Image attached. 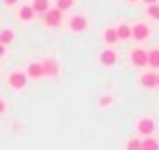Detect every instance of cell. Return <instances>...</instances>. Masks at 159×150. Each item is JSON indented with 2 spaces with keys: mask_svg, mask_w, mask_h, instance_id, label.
Masks as SVG:
<instances>
[{
  "mask_svg": "<svg viewBox=\"0 0 159 150\" xmlns=\"http://www.w3.org/2000/svg\"><path fill=\"white\" fill-rule=\"evenodd\" d=\"M28 83V77H26V73L23 71H13L10 77H8V85L13 88V90H23Z\"/></svg>",
  "mask_w": 159,
  "mask_h": 150,
  "instance_id": "6da1fadb",
  "label": "cell"
},
{
  "mask_svg": "<svg viewBox=\"0 0 159 150\" xmlns=\"http://www.w3.org/2000/svg\"><path fill=\"white\" fill-rule=\"evenodd\" d=\"M62 13L64 12H60L58 8H49L45 13H43V23L47 25V26H58L60 23H62Z\"/></svg>",
  "mask_w": 159,
  "mask_h": 150,
  "instance_id": "7a4b0ae2",
  "label": "cell"
},
{
  "mask_svg": "<svg viewBox=\"0 0 159 150\" xmlns=\"http://www.w3.org/2000/svg\"><path fill=\"white\" fill-rule=\"evenodd\" d=\"M137 131L140 133V135H152L153 131H155V122H153V118H148V116H144V118H140L139 122H137Z\"/></svg>",
  "mask_w": 159,
  "mask_h": 150,
  "instance_id": "3957f363",
  "label": "cell"
},
{
  "mask_svg": "<svg viewBox=\"0 0 159 150\" xmlns=\"http://www.w3.org/2000/svg\"><path fill=\"white\" fill-rule=\"evenodd\" d=\"M148 36H150V28H148V25H144V23H137V25L131 26V38H135L137 41H144Z\"/></svg>",
  "mask_w": 159,
  "mask_h": 150,
  "instance_id": "277c9868",
  "label": "cell"
},
{
  "mask_svg": "<svg viewBox=\"0 0 159 150\" xmlns=\"http://www.w3.org/2000/svg\"><path fill=\"white\" fill-rule=\"evenodd\" d=\"M131 64L137 68L148 66V53L144 49H133L131 51Z\"/></svg>",
  "mask_w": 159,
  "mask_h": 150,
  "instance_id": "5b68a950",
  "label": "cell"
},
{
  "mask_svg": "<svg viewBox=\"0 0 159 150\" xmlns=\"http://www.w3.org/2000/svg\"><path fill=\"white\" fill-rule=\"evenodd\" d=\"M69 28L73 30V32H84L86 28H88V19L84 17V15H75V17H71V21H69Z\"/></svg>",
  "mask_w": 159,
  "mask_h": 150,
  "instance_id": "8992f818",
  "label": "cell"
},
{
  "mask_svg": "<svg viewBox=\"0 0 159 150\" xmlns=\"http://www.w3.org/2000/svg\"><path fill=\"white\" fill-rule=\"evenodd\" d=\"M41 68H43V75H47V77H56L58 75V64L52 58H45L41 62Z\"/></svg>",
  "mask_w": 159,
  "mask_h": 150,
  "instance_id": "52a82bcc",
  "label": "cell"
},
{
  "mask_svg": "<svg viewBox=\"0 0 159 150\" xmlns=\"http://www.w3.org/2000/svg\"><path fill=\"white\" fill-rule=\"evenodd\" d=\"M140 85L144 88H155L157 87V75L152 73V71H146L140 75Z\"/></svg>",
  "mask_w": 159,
  "mask_h": 150,
  "instance_id": "ba28073f",
  "label": "cell"
},
{
  "mask_svg": "<svg viewBox=\"0 0 159 150\" xmlns=\"http://www.w3.org/2000/svg\"><path fill=\"white\" fill-rule=\"evenodd\" d=\"M26 77H30V79H39V77H43V68H41L39 62L28 64V68H26Z\"/></svg>",
  "mask_w": 159,
  "mask_h": 150,
  "instance_id": "9c48e42d",
  "label": "cell"
},
{
  "mask_svg": "<svg viewBox=\"0 0 159 150\" xmlns=\"http://www.w3.org/2000/svg\"><path fill=\"white\" fill-rule=\"evenodd\" d=\"M99 62L103 66H114L116 64V53L112 49H105L101 54H99Z\"/></svg>",
  "mask_w": 159,
  "mask_h": 150,
  "instance_id": "30bf717a",
  "label": "cell"
},
{
  "mask_svg": "<svg viewBox=\"0 0 159 150\" xmlns=\"http://www.w3.org/2000/svg\"><path fill=\"white\" fill-rule=\"evenodd\" d=\"M140 150H159V141L148 135L144 141H140Z\"/></svg>",
  "mask_w": 159,
  "mask_h": 150,
  "instance_id": "8fae6325",
  "label": "cell"
},
{
  "mask_svg": "<svg viewBox=\"0 0 159 150\" xmlns=\"http://www.w3.org/2000/svg\"><path fill=\"white\" fill-rule=\"evenodd\" d=\"M116 34H118V40H129L131 38V26L125 25V23H122V25H118Z\"/></svg>",
  "mask_w": 159,
  "mask_h": 150,
  "instance_id": "7c38bea8",
  "label": "cell"
},
{
  "mask_svg": "<svg viewBox=\"0 0 159 150\" xmlns=\"http://www.w3.org/2000/svg\"><path fill=\"white\" fill-rule=\"evenodd\" d=\"M32 10L36 13H45L49 10V0H34V2H32Z\"/></svg>",
  "mask_w": 159,
  "mask_h": 150,
  "instance_id": "4fadbf2b",
  "label": "cell"
},
{
  "mask_svg": "<svg viewBox=\"0 0 159 150\" xmlns=\"http://www.w3.org/2000/svg\"><path fill=\"white\" fill-rule=\"evenodd\" d=\"M34 15H36V12L32 10V6H23V8L19 10V17H21L23 21H32Z\"/></svg>",
  "mask_w": 159,
  "mask_h": 150,
  "instance_id": "5bb4252c",
  "label": "cell"
},
{
  "mask_svg": "<svg viewBox=\"0 0 159 150\" xmlns=\"http://www.w3.org/2000/svg\"><path fill=\"white\" fill-rule=\"evenodd\" d=\"M13 38H15V36H13V30H10V28H4L2 32H0V43H2L4 47L10 45V43L13 41Z\"/></svg>",
  "mask_w": 159,
  "mask_h": 150,
  "instance_id": "9a60e30c",
  "label": "cell"
},
{
  "mask_svg": "<svg viewBox=\"0 0 159 150\" xmlns=\"http://www.w3.org/2000/svg\"><path fill=\"white\" fill-rule=\"evenodd\" d=\"M103 40H105L109 45L116 43V41H118V34H116V28H107V30L103 32Z\"/></svg>",
  "mask_w": 159,
  "mask_h": 150,
  "instance_id": "2e32d148",
  "label": "cell"
},
{
  "mask_svg": "<svg viewBox=\"0 0 159 150\" xmlns=\"http://www.w3.org/2000/svg\"><path fill=\"white\" fill-rule=\"evenodd\" d=\"M148 66L159 68V49H152V51L148 53Z\"/></svg>",
  "mask_w": 159,
  "mask_h": 150,
  "instance_id": "e0dca14e",
  "label": "cell"
},
{
  "mask_svg": "<svg viewBox=\"0 0 159 150\" xmlns=\"http://www.w3.org/2000/svg\"><path fill=\"white\" fill-rule=\"evenodd\" d=\"M146 15L152 17V19H155V21H159V6L157 4H150L146 8Z\"/></svg>",
  "mask_w": 159,
  "mask_h": 150,
  "instance_id": "ac0fdd59",
  "label": "cell"
},
{
  "mask_svg": "<svg viewBox=\"0 0 159 150\" xmlns=\"http://www.w3.org/2000/svg\"><path fill=\"white\" fill-rule=\"evenodd\" d=\"M73 2H75V0H56V8L60 12H66V10H69L73 6Z\"/></svg>",
  "mask_w": 159,
  "mask_h": 150,
  "instance_id": "d6986e66",
  "label": "cell"
},
{
  "mask_svg": "<svg viewBox=\"0 0 159 150\" xmlns=\"http://www.w3.org/2000/svg\"><path fill=\"white\" fill-rule=\"evenodd\" d=\"M125 150H140V139H137V137L135 139H129Z\"/></svg>",
  "mask_w": 159,
  "mask_h": 150,
  "instance_id": "ffe728a7",
  "label": "cell"
},
{
  "mask_svg": "<svg viewBox=\"0 0 159 150\" xmlns=\"http://www.w3.org/2000/svg\"><path fill=\"white\" fill-rule=\"evenodd\" d=\"M111 103H112V98H111V96H103V98L99 100V105H101V107H109Z\"/></svg>",
  "mask_w": 159,
  "mask_h": 150,
  "instance_id": "44dd1931",
  "label": "cell"
},
{
  "mask_svg": "<svg viewBox=\"0 0 159 150\" xmlns=\"http://www.w3.org/2000/svg\"><path fill=\"white\" fill-rule=\"evenodd\" d=\"M6 111V103H4V100H0V115H2Z\"/></svg>",
  "mask_w": 159,
  "mask_h": 150,
  "instance_id": "7402d4cb",
  "label": "cell"
},
{
  "mask_svg": "<svg viewBox=\"0 0 159 150\" xmlns=\"http://www.w3.org/2000/svg\"><path fill=\"white\" fill-rule=\"evenodd\" d=\"M4 4H6V6H15L17 0H4Z\"/></svg>",
  "mask_w": 159,
  "mask_h": 150,
  "instance_id": "603a6c76",
  "label": "cell"
},
{
  "mask_svg": "<svg viewBox=\"0 0 159 150\" xmlns=\"http://www.w3.org/2000/svg\"><path fill=\"white\" fill-rule=\"evenodd\" d=\"M4 54H6V49H4V45H2V43H0V58H2Z\"/></svg>",
  "mask_w": 159,
  "mask_h": 150,
  "instance_id": "cb8c5ba5",
  "label": "cell"
},
{
  "mask_svg": "<svg viewBox=\"0 0 159 150\" xmlns=\"http://www.w3.org/2000/svg\"><path fill=\"white\" fill-rule=\"evenodd\" d=\"M144 2H146V4L150 6V4H157V0H144Z\"/></svg>",
  "mask_w": 159,
  "mask_h": 150,
  "instance_id": "d4e9b609",
  "label": "cell"
},
{
  "mask_svg": "<svg viewBox=\"0 0 159 150\" xmlns=\"http://www.w3.org/2000/svg\"><path fill=\"white\" fill-rule=\"evenodd\" d=\"M157 87H159V75H157Z\"/></svg>",
  "mask_w": 159,
  "mask_h": 150,
  "instance_id": "484cf974",
  "label": "cell"
},
{
  "mask_svg": "<svg viewBox=\"0 0 159 150\" xmlns=\"http://www.w3.org/2000/svg\"><path fill=\"white\" fill-rule=\"evenodd\" d=\"M127 2H137V0H127Z\"/></svg>",
  "mask_w": 159,
  "mask_h": 150,
  "instance_id": "4316f807",
  "label": "cell"
}]
</instances>
